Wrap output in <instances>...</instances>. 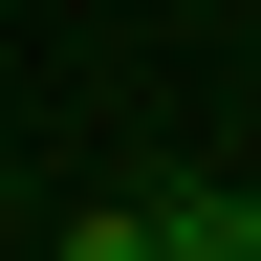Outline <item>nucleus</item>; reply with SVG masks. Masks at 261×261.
<instances>
[{
    "mask_svg": "<svg viewBox=\"0 0 261 261\" xmlns=\"http://www.w3.org/2000/svg\"><path fill=\"white\" fill-rule=\"evenodd\" d=\"M152 261H261V218L240 196H152Z\"/></svg>",
    "mask_w": 261,
    "mask_h": 261,
    "instance_id": "1",
    "label": "nucleus"
},
{
    "mask_svg": "<svg viewBox=\"0 0 261 261\" xmlns=\"http://www.w3.org/2000/svg\"><path fill=\"white\" fill-rule=\"evenodd\" d=\"M65 261H152V196H109V218H65Z\"/></svg>",
    "mask_w": 261,
    "mask_h": 261,
    "instance_id": "2",
    "label": "nucleus"
}]
</instances>
